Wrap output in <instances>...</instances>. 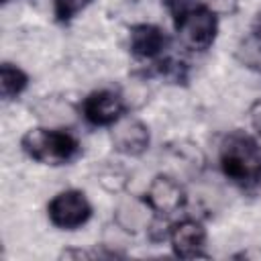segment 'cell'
I'll list each match as a JSON object with an SVG mask.
<instances>
[{
    "mask_svg": "<svg viewBox=\"0 0 261 261\" xmlns=\"http://www.w3.org/2000/svg\"><path fill=\"white\" fill-rule=\"evenodd\" d=\"M100 184L108 190V192H120L126 184V173L122 169H112V167H104L100 171Z\"/></svg>",
    "mask_w": 261,
    "mask_h": 261,
    "instance_id": "cell-14",
    "label": "cell"
},
{
    "mask_svg": "<svg viewBox=\"0 0 261 261\" xmlns=\"http://www.w3.org/2000/svg\"><path fill=\"white\" fill-rule=\"evenodd\" d=\"M112 145L118 153L128 155V157H139L149 149V128L143 120L135 116H122L112 124L110 130Z\"/></svg>",
    "mask_w": 261,
    "mask_h": 261,
    "instance_id": "cell-7",
    "label": "cell"
},
{
    "mask_svg": "<svg viewBox=\"0 0 261 261\" xmlns=\"http://www.w3.org/2000/svg\"><path fill=\"white\" fill-rule=\"evenodd\" d=\"M194 2H198L200 8H206L218 16H230L239 8V0H194Z\"/></svg>",
    "mask_w": 261,
    "mask_h": 261,
    "instance_id": "cell-15",
    "label": "cell"
},
{
    "mask_svg": "<svg viewBox=\"0 0 261 261\" xmlns=\"http://www.w3.org/2000/svg\"><path fill=\"white\" fill-rule=\"evenodd\" d=\"M167 45V37L165 33L155 27V24H147V22H141V24H135L130 27V33H128V47H130V53L139 59H153L157 57Z\"/></svg>",
    "mask_w": 261,
    "mask_h": 261,
    "instance_id": "cell-10",
    "label": "cell"
},
{
    "mask_svg": "<svg viewBox=\"0 0 261 261\" xmlns=\"http://www.w3.org/2000/svg\"><path fill=\"white\" fill-rule=\"evenodd\" d=\"M251 39H253V43L261 49V12L257 14V18H255V22H253V29H251Z\"/></svg>",
    "mask_w": 261,
    "mask_h": 261,
    "instance_id": "cell-17",
    "label": "cell"
},
{
    "mask_svg": "<svg viewBox=\"0 0 261 261\" xmlns=\"http://www.w3.org/2000/svg\"><path fill=\"white\" fill-rule=\"evenodd\" d=\"M216 14L206 8H186L175 14V33L184 49L206 51L216 39Z\"/></svg>",
    "mask_w": 261,
    "mask_h": 261,
    "instance_id": "cell-3",
    "label": "cell"
},
{
    "mask_svg": "<svg viewBox=\"0 0 261 261\" xmlns=\"http://www.w3.org/2000/svg\"><path fill=\"white\" fill-rule=\"evenodd\" d=\"M92 0H53V12L59 22H69L77 12H82Z\"/></svg>",
    "mask_w": 261,
    "mask_h": 261,
    "instance_id": "cell-12",
    "label": "cell"
},
{
    "mask_svg": "<svg viewBox=\"0 0 261 261\" xmlns=\"http://www.w3.org/2000/svg\"><path fill=\"white\" fill-rule=\"evenodd\" d=\"M47 216L53 226L63 230H75L84 226L92 216V204L80 190H63L55 194L47 204Z\"/></svg>",
    "mask_w": 261,
    "mask_h": 261,
    "instance_id": "cell-4",
    "label": "cell"
},
{
    "mask_svg": "<svg viewBox=\"0 0 261 261\" xmlns=\"http://www.w3.org/2000/svg\"><path fill=\"white\" fill-rule=\"evenodd\" d=\"M220 169L241 188H255L261 181V145L243 130L228 133L220 143Z\"/></svg>",
    "mask_w": 261,
    "mask_h": 261,
    "instance_id": "cell-1",
    "label": "cell"
},
{
    "mask_svg": "<svg viewBox=\"0 0 261 261\" xmlns=\"http://www.w3.org/2000/svg\"><path fill=\"white\" fill-rule=\"evenodd\" d=\"M20 147L31 159L43 165H65L80 153L77 139L71 133L53 126L29 128L20 139Z\"/></svg>",
    "mask_w": 261,
    "mask_h": 261,
    "instance_id": "cell-2",
    "label": "cell"
},
{
    "mask_svg": "<svg viewBox=\"0 0 261 261\" xmlns=\"http://www.w3.org/2000/svg\"><path fill=\"white\" fill-rule=\"evenodd\" d=\"M237 57L241 59L243 65L261 71V49L253 43L251 37L245 39V41H241V45H239V49H237Z\"/></svg>",
    "mask_w": 261,
    "mask_h": 261,
    "instance_id": "cell-13",
    "label": "cell"
},
{
    "mask_svg": "<svg viewBox=\"0 0 261 261\" xmlns=\"http://www.w3.org/2000/svg\"><path fill=\"white\" fill-rule=\"evenodd\" d=\"M124 112H126L124 98L112 90L92 92L82 104L84 118L94 126H112L118 118L124 116Z\"/></svg>",
    "mask_w": 261,
    "mask_h": 261,
    "instance_id": "cell-6",
    "label": "cell"
},
{
    "mask_svg": "<svg viewBox=\"0 0 261 261\" xmlns=\"http://www.w3.org/2000/svg\"><path fill=\"white\" fill-rule=\"evenodd\" d=\"M249 118H251L253 128L261 135V100H257V102L251 106V110H249Z\"/></svg>",
    "mask_w": 261,
    "mask_h": 261,
    "instance_id": "cell-16",
    "label": "cell"
},
{
    "mask_svg": "<svg viewBox=\"0 0 261 261\" xmlns=\"http://www.w3.org/2000/svg\"><path fill=\"white\" fill-rule=\"evenodd\" d=\"M145 200L151 206V210L155 212V216H169L184 208L186 192L175 177H171L167 173H159L151 179Z\"/></svg>",
    "mask_w": 261,
    "mask_h": 261,
    "instance_id": "cell-5",
    "label": "cell"
},
{
    "mask_svg": "<svg viewBox=\"0 0 261 261\" xmlns=\"http://www.w3.org/2000/svg\"><path fill=\"white\" fill-rule=\"evenodd\" d=\"M153 216L155 212L145 198H122L114 210V222L126 234H139L143 230H149L153 224Z\"/></svg>",
    "mask_w": 261,
    "mask_h": 261,
    "instance_id": "cell-9",
    "label": "cell"
},
{
    "mask_svg": "<svg viewBox=\"0 0 261 261\" xmlns=\"http://www.w3.org/2000/svg\"><path fill=\"white\" fill-rule=\"evenodd\" d=\"M167 239L171 243V249L177 257L194 259V257H206L204 245H206V228L192 218H184L169 226Z\"/></svg>",
    "mask_w": 261,
    "mask_h": 261,
    "instance_id": "cell-8",
    "label": "cell"
},
{
    "mask_svg": "<svg viewBox=\"0 0 261 261\" xmlns=\"http://www.w3.org/2000/svg\"><path fill=\"white\" fill-rule=\"evenodd\" d=\"M27 86H29V75L20 67L12 65L8 61H4L0 65V92H2L4 100H12V98L20 96L27 90Z\"/></svg>",
    "mask_w": 261,
    "mask_h": 261,
    "instance_id": "cell-11",
    "label": "cell"
},
{
    "mask_svg": "<svg viewBox=\"0 0 261 261\" xmlns=\"http://www.w3.org/2000/svg\"><path fill=\"white\" fill-rule=\"evenodd\" d=\"M2 2H8V0H2Z\"/></svg>",
    "mask_w": 261,
    "mask_h": 261,
    "instance_id": "cell-18",
    "label": "cell"
}]
</instances>
